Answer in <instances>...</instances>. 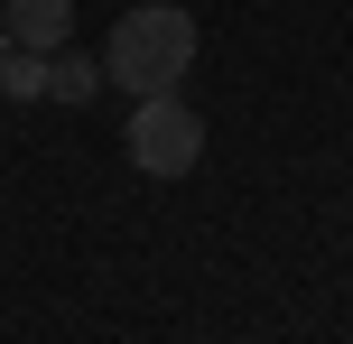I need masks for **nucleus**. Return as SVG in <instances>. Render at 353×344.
Segmentation results:
<instances>
[{"label": "nucleus", "instance_id": "nucleus-6", "mask_svg": "<svg viewBox=\"0 0 353 344\" xmlns=\"http://www.w3.org/2000/svg\"><path fill=\"white\" fill-rule=\"evenodd\" d=\"M0 65H10V28H0Z\"/></svg>", "mask_w": 353, "mask_h": 344}, {"label": "nucleus", "instance_id": "nucleus-2", "mask_svg": "<svg viewBox=\"0 0 353 344\" xmlns=\"http://www.w3.org/2000/svg\"><path fill=\"white\" fill-rule=\"evenodd\" d=\"M195 159H205V121H195V103H176V93L130 103V168H140V177H186Z\"/></svg>", "mask_w": 353, "mask_h": 344}, {"label": "nucleus", "instance_id": "nucleus-4", "mask_svg": "<svg viewBox=\"0 0 353 344\" xmlns=\"http://www.w3.org/2000/svg\"><path fill=\"white\" fill-rule=\"evenodd\" d=\"M93 84H103V65H93V56H74V47L47 56V93H56V103H93Z\"/></svg>", "mask_w": 353, "mask_h": 344}, {"label": "nucleus", "instance_id": "nucleus-5", "mask_svg": "<svg viewBox=\"0 0 353 344\" xmlns=\"http://www.w3.org/2000/svg\"><path fill=\"white\" fill-rule=\"evenodd\" d=\"M0 93H10V103H47V47H10Z\"/></svg>", "mask_w": 353, "mask_h": 344}, {"label": "nucleus", "instance_id": "nucleus-1", "mask_svg": "<svg viewBox=\"0 0 353 344\" xmlns=\"http://www.w3.org/2000/svg\"><path fill=\"white\" fill-rule=\"evenodd\" d=\"M195 65V19L176 10V0H149V10H121V28H112L103 47V74L130 93V103H149V93H176Z\"/></svg>", "mask_w": 353, "mask_h": 344}, {"label": "nucleus", "instance_id": "nucleus-3", "mask_svg": "<svg viewBox=\"0 0 353 344\" xmlns=\"http://www.w3.org/2000/svg\"><path fill=\"white\" fill-rule=\"evenodd\" d=\"M0 28H10V47H65L74 28V0H0Z\"/></svg>", "mask_w": 353, "mask_h": 344}]
</instances>
